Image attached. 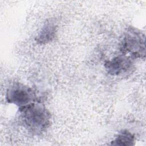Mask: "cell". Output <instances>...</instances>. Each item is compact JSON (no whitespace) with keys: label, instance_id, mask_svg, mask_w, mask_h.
<instances>
[{"label":"cell","instance_id":"cell-1","mask_svg":"<svg viewBox=\"0 0 146 146\" xmlns=\"http://www.w3.org/2000/svg\"><path fill=\"white\" fill-rule=\"evenodd\" d=\"M23 117L27 128L34 132H40L49 124L50 115L43 107L28 104L22 107Z\"/></svg>","mask_w":146,"mask_h":146},{"label":"cell","instance_id":"cell-2","mask_svg":"<svg viewBox=\"0 0 146 146\" xmlns=\"http://www.w3.org/2000/svg\"><path fill=\"white\" fill-rule=\"evenodd\" d=\"M143 42L144 41L139 34L135 32L130 33L124 39L123 50L137 56L141 54L142 50H145L144 43Z\"/></svg>","mask_w":146,"mask_h":146},{"label":"cell","instance_id":"cell-3","mask_svg":"<svg viewBox=\"0 0 146 146\" xmlns=\"http://www.w3.org/2000/svg\"><path fill=\"white\" fill-rule=\"evenodd\" d=\"M7 100L13 103L26 106L32 99L31 91L25 87L17 86L10 89L7 94Z\"/></svg>","mask_w":146,"mask_h":146},{"label":"cell","instance_id":"cell-4","mask_svg":"<svg viewBox=\"0 0 146 146\" xmlns=\"http://www.w3.org/2000/svg\"><path fill=\"white\" fill-rule=\"evenodd\" d=\"M129 62L127 59L117 57L110 61L106 64V67L109 72L112 74H119L129 66Z\"/></svg>","mask_w":146,"mask_h":146},{"label":"cell","instance_id":"cell-5","mask_svg":"<svg viewBox=\"0 0 146 146\" xmlns=\"http://www.w3.org/2000/svg\"><path fill=\"white\" fill-rule=\"evenodd\" d=\"M55 33V27L53 24L48 23L42 29L40 33L37 40L40 43H46L50 41L54 36Z\"/></svg>","mask_w":146,"mask_h":146},{"label":"cell","instance_id":"cell-6","mask_svg":"<svg viewBox=\"0 0 146 146\" xmlns=\"http://www.w3.org/2000/svg\"><path fill=\"white\" fill-rule=\"evenodd\" d=\"M134 141V137L128 131H123L112 141L111 144L116 145H131Z\"/></svg>","mask_w":146,"mask_h":146}]
</instances>
